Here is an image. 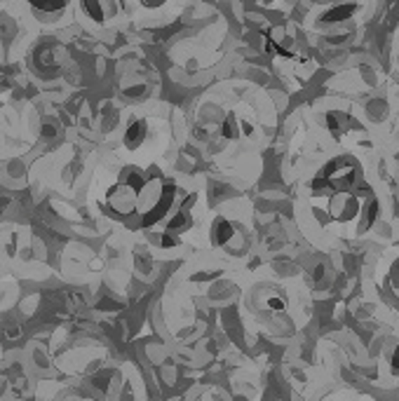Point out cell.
Returning <instances> with one entry per match:
<instances>
[{"mask_svg": "<svg viewBox=\"0 0 399 401\" xmlns=\"http://www.w3.org/2000/svg\"><path fill=\"white\" fill-rule=\"evenodd\" d=\"M68 0H31V5L40 12H59L61 8H66Z\"/></svg>", "mask_w": 399, "mask_h": 401, "instance_id": "cell-1", "label": "cell"}, {"mask_svg": "<svg viewBox=\"0 0 399 401\" xmlns=\"http://www.w3.org/2000/svg\"><path fill=\"white\" fill-rule=\"evenodd\" d=\"M83 5H85V12L92 14L96 21L104 19V12H101V8H99V3H96V0H83Z\"/></svg>", "mask_w": 399, "mask_h": 401, "instance_id": "cell-2", "label": "cell"}]
</instances>
